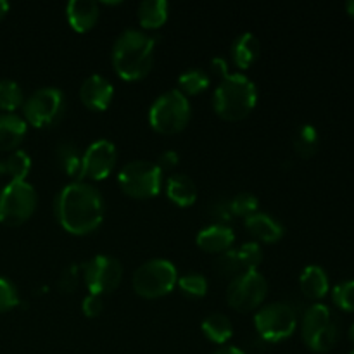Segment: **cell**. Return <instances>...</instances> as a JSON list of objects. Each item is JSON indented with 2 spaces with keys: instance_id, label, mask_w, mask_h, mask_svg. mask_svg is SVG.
<instances>
[{
  "instance_id": "1",
  "label": "cell",
  "mask_w": 354,
  "mask_h": 354,
  "mask_svg": "<svg viewBox=\"0 0 354 354\" xmlns=\"http://www.w3.org/2000/svg\"><path fill=\"white\" fill-rule=\"evenodd\" d=\"M106 206L99 190L86 182L66 185L55 199V216L61 227L73 235L97 230L104 220Z\"/></svg>"
},
{
  "instance_id": "2",
  "label": "cell",
  "mask_w": 354,
  "mask_h": 354,
  "mask_svg": "<svg viewBox=\"0 0 354 354\" xmlns=\"http://www.w3.org/2000/svg\"><path fill=\"white\" fill-rule=\"evenodd\" d=\"M156 38L145 31L128 28L118 37L113 47V66L123 80L144 78L154 64Z\"/></svg>"
},
{
  "instance_id": "3",
  "label": "cell",
  "mask_w": 354,
  "mask_h": 354,
  "mask_svg": "<svg viewBox=\"0 0 354 354\" xmlns=\"http://www.w3.org/2000/svg\"><path fill=\"white\" fill-rule=\"evenodd\" d=\"M256 102H258L256 85L242 73H227L214 90V111L223 120H244L254 109Z\"/></svg>"
},
{
  "instance_id": "4",
  "label": "cell",
  "mask_w": 354,
  "mask_h": 354,
  "mask_svg": "<svg viewBox=\"0 0 354 354\" xmlns=\"http://www.w3.org/2000/svg\"><path fill=\"white\" fill-rule=\"evenodd\" d=\"M190 102L180 90H168L152 102L149 121L156 131L173 135L182 131L190 120Z\"/></svg>"
},
{
  "instance_id": "5",
  "label": "cell",
  "mask_w": 354,
  "mask_h": 354,
  "mask_svg": "<svg viewBox=\"0 0 354 354\" xmlns=\"http://www.w3.org/2000/svg\"><path fill=\"white\" fill-rule=\"evenodd\" d=\"M178 282V272L168 259H151L138 266L131 279V286L138 296L158 299L168 296Z\"/></svg>"
},
{
  "instance_id": "6",
  "label": "cell",
  "mask_w": 354,
  "mask_h": 354,
  "mask_svg": "<svg viewBox=\"0 0 354 354\" xmlns=\"http://www.w3.org/2000/svg\"><path fill=\"white\" fill-rule=\"evenodd\" d=\"M37 207V192L26 180H12L0 190V223L17 227L31 218Z\"/></svg>"
},
{
  "instance_id": "7",
  "label": "cell",
  "mask_w": 354,
  "mask_h": 354,
  "mask_svg": "<svg viewBox=\"0 0 354 354\" xmlns=\"http://www.w3.org/2000/svg\"><path fill=\"white\" fill-rule=\"evenodd\" d=\"M118 183L128 197L151 199L156 197L162 185V171L156 162L138 161L127 162L118 175Z\"/></svg>"
},
{
  "instance_id": "8",
  "label": "cell",
  "mask_w": 354,
  "mask_h": 354,
  "mask_svg": "<svg viewBox=\"0 0 354 354\" xmlns=\"http://www.w3.org/2000/svg\"><path fill=\"white\" fill-rule=\"evenodd\" d=\"M23 111L26 123L35 128L55 127L66 114V97L59 88H38L24 100Z\"/></svg>"
},
{
  "instance_id": "9",
  "label": "cell",
  "mask_w": 354,
  "mask_h": 354,
  "mask_svg": "<svg viewBox=\"0 0 354 354\" xmlns=\"http://www.w3.org/2000/svg\"><path fill=\"white\" fill-rule=\"evenodd\" d=\"M254 327L266 342H282L296 332L297 315L287 303H272L259 308L254 315Z\"/></svg>"
},
{
  "instance_id": "10",
  "label": "cell",
  "mask_w": 354,
  "mask_h": 354,
  "mask_svg": "<svg viewBox=\"0 0 354 354\" xmlns=\"http://www.w3.org/2000/svg\"><path fill=\"white\" fill-rule=\"evenodd\" d=\"M339 328L325 304H313L303 317V341L311 351L327 353L337 344Z\"/></svg>"
},
{
  "instance_id": "11",
  "label": "cell",
  "mask_w": 354,
  "mask_h": 354,
  "mask_svg": "<svg viewBox=\"0 0 354 354\" xmlns=\"http://www.w3.org/2000/svg\"><path fill=\"white\" fill-rule=\"evenodd\" d=\"M266 294H268V282L258 270H254V272H245L230 280L227 289V301L235 311L248 313L261 306L263 301L266 299Z\"/></svg>"
},
{
  "instance_id": "12",
  "label": "cell",
  "mask_w": 354,
  "mask_h": 354,
  "mask_svg": "<svg viewBox=\"0 0 354 354\" xmlns=\"http://www.w3.org/2000/svg\"><path fill=\"white\" fill-rule=\"evenodd\" d=\"M83 280L90 294L104 296L118 289L123 280V266L113 256L99 254L82 266Z\"/></svg>"
},
{
  "instance_id": "13",
  "label": "cell",
  "mask_w": 354,
  "mask_h": 354,
  "mask_svg": "<svg viewBox=\"0 0 354 354\" xmlns=\"http://www.w3.org/2000/svg\"><path fill=\"white\" fill-rule=\"evenodd\" d=\"M118 161V152L113 142L97 140L88 145L82 159V180H104L111 175Z\"/></svg>"
},
{
  "instance_id": "14",
  "label": "cell",
  "mask_w": 354,
  "mask_h": 354,
  "mask_svg": "<svg viewBox=\"0 0 354 354\" xmlns=\"http://www.w3.org/2000/svg\"><path fill=\"white\" fill-rule=\"evenodd\" d=\"M114 97L113 83L102 75H92L80 86V99L88 109L106 111Z\"/></svg>"
},
{
  "instance_id": "15",
  "label": "cell",
  "mask_w": 354,
  "mask_h": 354,
  "mask_svg": "<svg viewBox=\"0 0 354 354\" xmlns=\"http://www.w3.org/2000/svg\"><path fill=\"white\" fill-rule=\"evenodd\" d=\"M235 242V234L228 225L214 223L209 227L203 228L197 234V245L203 251L213 252V254H223L230 251Z\"/></svg>"
},
{
  "instance_id": "16",
  "label": "cell",
  "mask_w": 354,
  "mask_h": 354,
  "mask_svg": "<svg viewBox=\"0 0 354 354\" xmlns=\"http://www.w3.org/2000/svg\"><path fill=\"white\" fill-rule=\"evenodd\" d=\"M99 3L93 0H71L66 6V16H68L69 24L78 33L92 30L99 19Z\"/></svg>"
},
{
  "instance_id": "17",
  "label": "cell",
  "mask_w": 354,
  "mask_h": 354,
  "mask_svg": "<svg viewBox=\"0 0 354 354\" xmlns=\"http://www.w3.org/2000/svg\"><path fill=\"white\" fill-rule=\"evenodd\" d=\"M244 227L249 234L258 241L266 242V244H273L279 242L283 237V227L280 221L272 218L266 213H254L249 218H245Z\"/></svg>"
},
{
  "instance_id": "18",
  "label": "cell",
  "mask_w": 354,
  "mask_h": 354,
  "mask_svg": "<svg viewBox=\"0 0 354 354\" xmlns=\"http://www.w3.org/2000/svg\"><path fill=\"white\" fill-rule=\"evenodd\" d=\"M26 120L14 113L0 114V151H14L26 135Z\"/></svg>"
},
{
  "instance_id": "19",
  "label": "cell",
  "mask_w": 354,
  "mask_h": 354,
  "mask_svg": "<svg viewBox=\"0 0 354 354\" xmlns=\"http://www.w3.org/2000/svg\"><path fill=\"white\" fill-rule=\"evenodd\" d=\"M299 286L304 296L313 301L327 296L328 289H330L327 273H325V270L322 266L317 265H310L303 270V273L299 277Z\"/></svg>"
},
{
  "instance_id": "20",
  "label": "cell",
  "mask_w": 354,
  "mask_h": 354,
  "mask_svg": "<svg viewBox=\"0 0 354 354\" xmlns=\"http://www.w3.org/2000/svg\"><path fill=\"white\" fill-rule=\"evenodd\" d=\"M166 194L176 206L189 207L197 201V185L190 176L183 175V173H176V175L168 178Z\"/></svg>"
},
{
  "instance_id": "21",
  "label": "cell",
  "mask_w": 354,
  "mask_h": 354,
  "mask_svg": "<svg viewBox=\"0 0 354 354\" xmlns=\"http://www.w3.org/2000/svg\"><path fill=\"white\" fill-rule=\"evenodd\" d=\"M259 40L252 33H242L232 44V59L239 69H248L259 57Z\"/></svg>"
},
{
  "instance_id": "22",
  "label": "cell",
  "mask_w": 354,
  "mask_h": 354,
  "mask_svg": "<svg viewBox=\"0 0 354 354\" xmlns=\"http://www.w3.org/2000/svg\"><path fill=\"white\" fill-rule=\"evenodd\" d=\"M169 6L166 0H144L138 6L137 16L145 30H158L168 19Z\"/></svg>"
},
{
  "instance_id": "23",
  "label": "cell",
  "mask_w": 354,
  "mask_h": 354,
  "mask_svg": "<svg viewBox=\"0 0 354 354\" xmlns=\"http://www.w3.org/2000/svg\"><path fill=\"white\" fill-rule=\"evenodd\" d=\"M201 328H203V334L214 344H225L234 335V325H232L230 318L221 313L209 315L203 322Z\"/></svg>"
},
{
  "instance_id": "24",
  "label": "cell",
  "mask_w": 354,
  "mask_h": 354,
  "mask_svg": "<svg viewBox=\"0 0 354 354\" xmlns=\"http://www.w3.org/2000/svg\"><path fill=\"white\" fill-rule=\"evenodd\" d=\"M82 159L78 149L69 142H62L57 147V165L75 182H82Z\"/></svg>"
},
{
  "instance_id": "25",
  "label": "cell",
  "mask_w": 354,
  "mask_h": 354,
  "mask_svg": "<svg viewBox=\"0 0 354 354\" xmlns=\"http://www.w3.org/2000/svg\"><path fill=\"white\" fill-rule=\"evenodd\" d=\"M31 169V158L24 151H14L0 161V175L10 176L12 180H26Z\"/></svg>"
},
{
  "instance_id": "26",
  "label": "cell",
  "mask_w": 354,
  "mask_h": 354,
  "mask_svg": "<svg viewBox=\"0 0 354 354\" xmlns=\"http://www.w3.org/2000/svg\"><path fill=\"white\" fill-rule=\"evenodd\" d=\"M294 151L297 156L308 159L318 151V131L313 124H301L294 133Z\"/></svg>"
},
{
  "instance_id": "27",
  "label": "cell",
  "mask_w": 354,
  "mask_h": 354,
  "mask_svg": "<svg viewBox=\"0 0 354 354\" xmlns=\"http://www.w3.org/2000/svg\"><path fill=\"white\" fill-rule=\"evenodd\" d=\"M209 83H211L209 75L199 68H190L178 76V85L180 88H182L180 92H182L185 97L197 95V93L204 92V90L209 86Z\"/></svg>"
},
{
  "instance_id": "28",
  "label": "cell",
  "mask_w": 354,
  "mask_h": 354,
  "mask_svg": "<svg viewBox=\"0 0 354 354\" xmlns=\"http://www.w3.org/2000/svg\"><path fill=\"white\" fill-rule=\"evenodd\" d=\"M24 104V95L21 86L14 80H0V109L16 111Z\"/></svg>"
},
{
  "instance_id": "29",
  "label": "cell",
  "mask_w": 354,
  "mask_h": 354,
  "mask_svg": "<svg viewBox=\"0 0 354 354\" xmlns=\"http://www.w3.org/2000/svg\"><path fill=\"white\" fill-rule=\"evenodd\" d=\"M258 207H259L258 197L251 192L237 194V196L228 203L230 214H235V216H241V218H249L251 214L258 213Z\"/></svg>"
},
{
  "instance_id": "30",
  "label": "cell",
  "mask_w": 354,
  "mask_h": 354,
  "mask_svg": "<svg viewBox=\"0 0 354 354\" xmlns=\"http://www.w3.org/2000/svg\"><path fill=\"white\" fill-rule=\"evenodd\" d=\"M235 252H237V258L241 261L244 272H254L263 261V251L259 248V244H256V242L242 244L241 248L235 249Z\"/></svg>"
},
{
  "instance_id": "31",
  "label": "cell",
  "mask_w": 354,
  "mask_h": 354,
  "mask_svg": "<svg viewBox=\"0 0 354 354\" xmlns=\"http://www.w3.org/2000/svg\"><path fill=\"white\" fill-rule=\"evenodd\" d=\"M178 289L189 297H203L207 292V280L201 273H187L178 279Z\"/></svg>"
},
{
  "instance_id": "32",
  "label": "cell",
  "mask_w": 354,
  "mask_h": 354,
  "mask_svg": "<svg viewBox=\"0 0 354 354\" xmlns=\"http://www.w3.org/2000/svg\"><path fill=\"white\" fill-rule=\"evenodd\" d=\"M216 270L221 273V275L232 280H234L235 277L245 273L244 268H242L241 261H239L235 249H230V251L220 254V258L216 259Z\"/></svg>"
},
{
  "instance_id": "33",
  "label": "cell",
  "mask_w": 354,
  "mask_h": 354,
  "mask_svg": "<svg viewBox=\"0 0 354 354\" xmlns=\"http://www.w3.org/2000/svg\"><path fill=\"white\" fill-rule=\"evenodd\" d=\"M332 299L337 304L341 310L354 311V280H346V282L339 283L332 290Z\"/></svg>"
},
{
  "instance_id": "34",
  "label": "cell",
  "mask_w": 354,
  "mask_h": 354,
  "mask_svg": "<svg viewBox=\"0 0 354 354\" xmlns=\"http://www.w3.org/2000/svg\"><path fill=\"white\" fill-rule=\"evenodd\" d=\"M19 304V294L10 280L0 277V313L14 310Z\"/></svg>"
},
{
  "instance_id": "35",
  "label": "cell",
  "mask_w": 354,
  "mask_h": 354,
  "mask_svg": "<svg viewBox=\"0 0 354 354\" xmlns=\"http://www.w3.org/2000/svg\"><path fill=\"white\" fill-rule=\"evenodd\" d=\"M80 272H82V266L78 265H69L66 266L64 272L59 277V290L62 294H73L78 289L80 283Z\"/></svg>"
},
{
  "instance_id": "36",
  "label": "cell",
  "mask_w": 354,
  "mask_h": 354,
  "mask_svg": "<svg viewBox=\"0 0 354 354\" xmlns=\"http://www.w3.org/2000/svg\"><path fill=\"white\" fill-rule=\"evenodd\" d=\"M83 313L88 318H97L104 311V301L102 296H97V294H88V296L83 299L82 304Z\"/></svg>"
},
{
  "instance_id": "37",
  "label": "cell",
  "mask_w": 354,
  "mask_h": 354,
  "mask_svg": "<svg viewBox=\"0 0 354 354\" xmlns=\"http://www.w3.org/2000/svg\"><path fill=\"white\" fill-rule=\"evenodd\" d=\"M178 162H180L178 152H175V151H165V152H162V154L158 158V162H156V165H158L159 169H161V171L165 173V171H168V169L175 168V166L178 165Z\"/></svg>"
},
{
  "instance_id": "38",
  "label": "cell",
  "mask_w": 354,
  "mask_h": 354,
  "mask_svg": "<svg viewBox=\"0 0 354 354\" xmlns=\"http://www.w3.org/2000/svg\"><path fill=\"white\" fill-rule=\"evenodd\" d=\"M211 69H213V71L216 73V75H220L221 78H223V76L228 73L227 61H225L223 57H214L213 61H211Z\"/></svg>"
},
{
  "instance_id": "39",
  "label": "cell",
  "mask_w": 354,
  "mask_h": 354,
  "mask_svg": "<svg viewBox=\"0 0 354 354\" xmlns=\"http://www.w3.org/2000/svg\"><path fill=\"white\" fill-rule=\"evenodd\" d=\"M213 354H245V353L242 351V349L235 348V346H225V348L218 349V351Z\"/></svg>"
},
{
  "instance_id": "40",
  "label": "cell",
  "mask_w": 354,
  "mask_h": 354,
  "mask_svg": "<svg viewBox=\"0 0 354 354\" xmlns=\"http://www.w3.org/2000/svg\"><path fill=\"white\" fill-rule=\"evenodd\" d=\"M7 12H9V2H6V0H0V21L6 17Z\"/></svg>"
},
{
  "instance_id": "41",
  "label": "cell",
  "mask_w": 354,
  "mask_h": 354,
  "mask_svg": "<svg viewBox=\"0 0 354 354\" xmlns=\"http://www.w3.org/2000/svg\"><path fill=\"white\" fill-rule=\"evenodd\" d=\"M346 10H348L349 16H351L354 19V0H349V2L346 3Z\"/></svg>"
},
{
  "instance_id": "42",
  "label": "cell",
  "mask_w": 354,
  "mask_h": 354,
  "mask_svg": "<svg viewBox=\"0 0 354 354\" xmlns=\"http://www.w3.org/2000/svg\"><path fill=\"white\" fill-rule=\"evenodd\" d=\"M349 339H351L353 344H354V324L351 325V328H349Z\"/></svg>"
},
{
  "instance_id": "43",
  "label": "cell",
  "mask_w": 354,
  "mask_h": 354,
  "mask_svg": "<svg viewBox=\"0 0 354 354\" xmlns=\"http://www.w3.org/2000/svg\"><path fill=\"white\" fill-rule=\"evenodd\" d=\"M349 354H354V349H353V351H351V353H349Z\"/></svg>"
}]
</instances>
